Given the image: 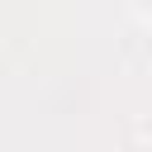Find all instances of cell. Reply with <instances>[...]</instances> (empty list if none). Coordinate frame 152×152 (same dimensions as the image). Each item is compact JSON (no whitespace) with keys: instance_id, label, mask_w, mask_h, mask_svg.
Segmentation results:
<instances>
[]
</instances>
